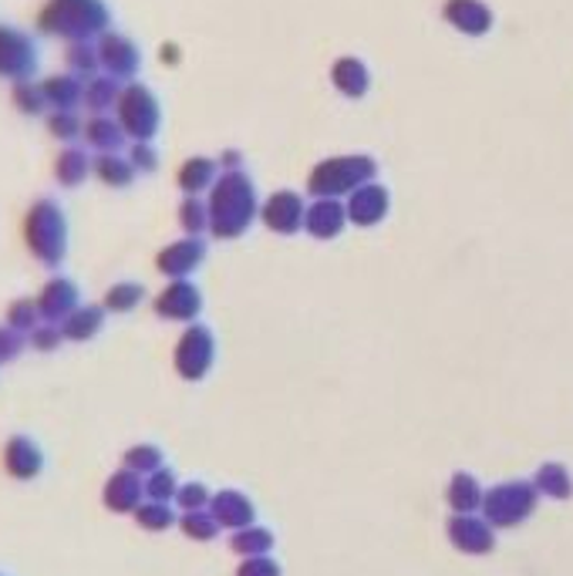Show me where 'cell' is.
<instances>
[{"label": "cell", "instance_id": "obj_17", "mask_svg": "<svg viewBox=\"0 0 573 576\" xmlns=\"http://www.w3.org/2000/svg\"><path fill=\"white\" fill-rule=\"evenodd\" d=\"M182 530H185V536L189 540H203V543H210L223 526L216 523V516L213 512H203V509H197V512H189V516L182 520Z\"/></svg>", "mask_w": 573, "mask_h": 576}, {"label": "cell", "instance_id": "obj_4", "mask_svg": "<svg viewBox=\"0 0 573 576\" xmlns=\"http://www.w3.org/2000/svg\"><path fill=\"white\" fill-rule=\"evenodd\" d=\"M445 540L463 556H489L496 550V530L479 512H469V516H456L453 512L445 520Z\"/></svg>", "mask_w": 573, "mask_h": 576}, {"label": "cell", "instance_id": "obj_5", "mask_svg": "<svg viewBox=\"0 0 573 576\" xmlns=\"http://www.w3.org/2000/svg\"><path fill=\"white\" fill-rule=\"evenodd\" d=\"M213 354H216V344L210 328H189L176 348V367L185 381H200L213 367Z\"/></svg>", "mask_w": 573, "mask_h": 576}, {"label": "cell", "instance_id": "obj_14", "mask_svg": "<svg viewBox=\"0 0 573 576\" xmlns=\"http://www.w3.org/2000/svg\"><path fill=\"white\" fill-rule=\"evenodd\" d=\"M331 82L341 95L348 98H361L368 92V68L358 57H341L331 68Z\"/></svg>", "mask_w": 573, "mask_h": 576}, {"label": "cell", "instance_id": "obj_1", "mask_svg": "<svg viewBox=\"0 0 573 576\" xmlns=\"http://www.w3.org/2000/svg\"><path fill=\"white\" fill-rule=\"evenodd\" d=\"M257 192L253 182L243 172H226L216 189H213V203H210V226L220 239H236L246 233V226L257 216Z\"/></svg>", "mask_w": 573, "mask_h": 576}, {"label": "cell", "instance_id": "obj_22", "mask_svg": "<svg viewBox=\"0 0 573 576\" xmlns=\"http://www.w3.org/2000/svg\"><path fill=\"white\" fill-rule=\"evenodd\" d=\"M152 495H156V499H169V495H176V482H172L169 472H162V476L152 479Z\"/></svg>", "mask_w": 573, "mask_h": 576}, {"label": "cell", "instance_id": "obj_15", "mask_svg": "<svg viewBox=\"0 0 573 576\" xmlns=\"http://www.w3.org/2000/svg\"><path fill=\"white\" fill-rule=\"evenodd\" d=\"M200 303H203V297H200V290H197V287H189V284H176L169 294H162L159 310H162L166 317L189 320V317H197V313H200Z\"/></svg>", "mask_w": 573, "mask_h": 576}, {"label": "cell", "instance_id": "obj_23", "mask_svg": "<svg viewBox=\"0 0 573 576\" xmlns=\"http://www.w3.org/2000/svg\"><path fill=\"white\" fill-rule=\"evenodd\" d=\"M142 520H146V526H152V530H162V526H169V523H172L169 509H159V505H156V509H149Z\"/></svg>", "mask_w": 573, "mask_h": 576}, {"label": "cell", "instance_id": "obj_12", "mask_svg": "<svg viewBox=\"0 0 573 576\" xmlns=\"http://www.w3.org/2000/svg\"><path fill=\"white\" fill-rule=\"evenodd\" d=\"M533 486L540 492V499H553V502H566L573 495V476L563 462H543L533 472Z\"/></svg>", "mask_w": 573, "mask_h": 576}, {"label": "cell", "instance_id": "obj_18", "mask_svg": "<svg viewBox=\"0 0 573 576\" xmlns=\"http://www.w3.org/2000/svg\"><path fill=\"white\" fill-rule=\"evenodd\" d=\"M236 576H280V563L274 556H246Z\"/></svg>", "mask_w": 573, "mask_h": 576}, {"label": "cell", "instance_id": "obj_2", "mask_svg": "<svg viewBox=\"0 0 573 576\" xmlns=\"http://www.w3.org/2000/svg\"><path fill=\"white\" fill-rule=\"evenodd\" d=\"M540 505V492L533 479H506L486 489L482 499V516L489 520L492 530H517L523 526Z\"/></svg>", "mask_w": 573, "mask_h": 576}, {"label": "cell", "instance_id": "obj_3", "mask_svg": "<svg viewBox=\"0 0 573 576\" xmlns=\"http://www.w3.org/2000/svg\"><path fill=\"white\" fill-rule=\"evenodd\" d=\"M374 159L368 156H338V159H325L321 166H314L310 179H307V192L314 200H338V196H351L354 189L374 182Z\"/></svg>", "mask_w": 573, "mask_h": 576}, {"label": "cell", "instance_id": "obj_6", "mask_svg": "<svg viewBox=\"0 0 573 576\" xmlns=\"http://www.w3.org/2000/svg\"><path fill=\"white\" fill-rule=\"evenodd\" d=\"M304 216H307V206L297 192L290 189H280L274 196L261 206V220L270 233H280V236H294L297 230H304Z\"/></svg>", "mask_w": 573, "mask_h": 576}, {"label": "cell", "instance_id": "obj_7", "mask_svg": "<svg viewBox=\"0 0 573 576\" xmlns=\"http://www.w3.org/2000/svg\"><path fill=\"white\" fill-rule=\"evenodd\" d=\"M210 512L216 516V523L230 533L257 526V505H253V499L240 489H220L210 499Z\"/></svg>", "mask_w": 573, "mask_h": 576}, {"label": "cell", "instance_id": "obj_8", "mask_svg": "<svg viewBox=\"0 0 573 576\" xmlns=\"http://www.w3.org/2000/svg\"><path fill=\"white\" fill-rule=\"evenodd\" d=\"M389 189L385 185H378V182H368L361 189H354L351 196H348V223L354 226H374L389 216Z\"/></svg>", "mask_w": 573, "mask_h": 576}, {"label": "cell", "instance_id": "obj_10", "mask_svg": "<svg viewBox=\"0 0 573 576\" xmlns=\"http://www.w3.org/2000/svg\"><path fill=\"white\" fill-rule=\"evenodd\" d=\"M442 14L456 31L473 34V38H479L492 28V11L482 4V0H449Z\"/></svg>", "mask_w": 573, "mask_h": 576}, {"label": "cell", "instance_id": "obj_21", "mask_svg": "<svg viewBox=\"0 0 573 576\" xmlns=\"http://www.w3.org/2000/svg\"><path fill=\"white\" fill-rule=\"evenodd\" d=\"M182 223H185V230H203L210 223V216L200 203H185L182 206Z\"/></svg>", "mask_w": 573, "mask_h": 576}, {"label": "cell", "instance_id": "obj_19", "mask_svg": "<svg viewBox=\"0 0 573 576\" xmlns=\"http://www.w3.org/2000/svg\"><path fill=\"white\" fill-rule=\"evenodd\" d=\"M210 179H213V162H203V159H197L193 166H185V172H182L185 189H203Z\"/></svg>", "mask_w": 573, "mask_h": 576}, {"label": "cell", "instance_id": "obj_9", "mask_svg": "<svg viewBox=\"0 0 573 576\" xmlns=\"http://www.w3.org/2000/svg\"><path fill=\"white\" fill-rule=\"evenodd\" d=\"M344 226H348V206H341L338 200H314L307 206L304 230L314 239H335V236H341Z\"/></svg>", "mask_w": 573, "mask_h": 576}, {"label": "cell", "instance_id": "obj_20", "mask_svg": "<svg viewBox=\"0 0 573 576\" xmlns=\"http://www.w3.org/2000/svg\"><path fill=\"white\" fill-rule=\"evenodd\" d=\"M210 499H213V495H210V492H206V486H200V482H193V486H182V489H179V502H182L189 512L203 509Z\"/></svg>", "mask_w": 573, "mask_h": 576}, {"label": "cell", "instance_id": "obj_11", "mask_svg": "<svg viewBox=\"0 0 573 576\" xmlns=\"http://www.w3.org/2000/svg\"><path fill=\"white\" fill-rule=\"evenodd\" d=\"M482 499H486V489L473 472H456L449 479V486H445V502H449V509L456 512V516L482 512Z\"/></svg>", "mask_w": 573, "mask_h": 576}, {"label": "cell", "instance_id": "obj_13", "mask_svg": "<svg viewBox=\"0 0 573 576\" xmlns=\"http://www.w3.org/2000/svg\"><path fill=\"white\" fill-rule=\"evenodd\" d=\"M274 546H277V536L267 526H246V530H236L230 536V550L243 559L246 556H270Z\"/></svg>", "mask_w": 573, "mask_h": 576}, {"label": "cell", "instance_id": "obj_16", "mask_svg": "<svg viewBox=\"0 0 573 576\" xmlns=\"http://www.w3.org/2000/svg\"><path fill=\"white\" fill-rule=\"evenodd\" d=\"M203 253H206V249H203L200 239H185V243L172 246V249L162 256V270H169V274H189L193 267H200Z\"/></svg>", "mask_w": 573, "mask_h": 576}]
</instances>
